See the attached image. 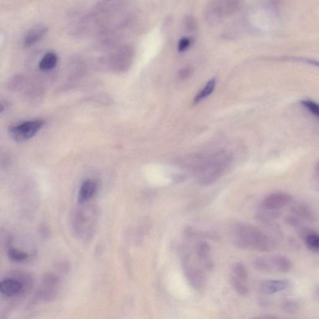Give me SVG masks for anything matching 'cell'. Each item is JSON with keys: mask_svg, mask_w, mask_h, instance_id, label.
<instances>
[{"mask_svg": "<svg viewBox=\"0 0 319 319\" xmlns=\"http://www.w3.org/2000/svg\"><path fill=\"white\" fill-rule=\"evenodd\" d=\"M238 245L261 252L273 251L277 246L275 239L254 226L242 224L237 227Z\"/></svg>", "mask_w": 319, "mask_h": 319, "instance_id": "obj_1", "label": "cell"}, {"mask_svg": "<svg viewBox=\"0 0 319 319\" xmlns=\"http://www.w3.org/2000/svg\"><path fill=\"white\" fill-rule=\"evenodd\" d=\"M44 124V119L30 120L11 127L9 134L15 142H25L35 136Z\"/></svg>", "mask_w": 319, "mask_h": 319, "instance_id": "obj_2", "label": "cell"}, {"mask_svg": "<svg viewBox=\"0 0 319 319\" xmlns=\"http://www.w3.org/2000/svg\"><path fill=\"white\" fill-rule=\"evenodd\" d=\"M134 49L130 46H125L117 50L109 60V66L114 71L124 72L131 66L134 59Z\"/></svg>", "mask_w": 319, "mask_h": 319, "instance_id": "obj_3", "label": "cell"}, {"mask_svg": "<svg viewBox=\"0 0 319 319\" xmlns=\"http://www.w3.org/2000/svg\"><path fill=\"white\" fill-rule=\"evenodd\" d=\"M239 6L236 2H214L208 5L206 10L207 20L219 21L225 16L233 14Z\"/></svg>", "mask_w": 319, "mask_h": 319, "instance_id": "obj_4", "label": "cell"}, {"mask_svg": "<svg viewBox=\"0 0 319 319\" xmlns=\"http://www.w3.org/2000/svg\"><path fill=\"white\" fill-rule=\"evenodd\" d=\"M292 201V196L284 191H278L267 196L262 203V208L278 210L288 206Z\"/></svg>", "mask_w": 319, "mask_h": 319, "instance_id": "obj_5", "label": "cell"}, {"mask_svg": "<svg viewBox=\"0 0 319 319\" xmlns=\"http://www.w3.org/2000/svg\"><path fill=\"white\" fill-rule=\"evenodd\" d=\"M268 273H288L293 268V263L286 256L282 255L265 257Z\"/></svg>", "mask_w": 319, "mask_h": 319, "instance_id": "obj_6", "label": "cell"}, {"mask_svg": "<svg viewBox=\"0 0 319 319\" xmlns=\"http://www.w3.org/2000/svg\"><path fill=\"white\" fill-rule=\"evenodd\" d=\"M148 178L151 184L157 187H164L172 182V176L165 167L155 164L148 169Z\"/></svg>", "mask_w": 319, "mask_h": 319, "instance_id": "obj_7", "label": "cell"}, {"mask_svg": "<svg viewBox=\"0 0 319 319\" xmlns=\"http://www.w3.org/2000/svg\"><path fill=\"white\" fill-rule=\"evenodd\" d=\"M300 238L304 242L305 246L310 251L319 254V233L312 228L304 227L297 230Z\"/></svg>", "mask_w": 319, "mask_h": 319, "instance_id": "obj_8", "label": "cell"}, {"mask_svg": "<svg viewBox=\"0 0 319 319\" xmlns=\"http://www.w3.org/2000/svg\"><path fill=\"white\" fill-rule=\"evenodd\" d=\"M292 214L301 220L303 222L313 223L317 221V217L314 210L304 202H296L290 208Z\"/></svg>", "mask_w": 319, "mask_h": 319, "instance_id": "obj_9", "label": "cell"}, {"mask_svg": "<svg viewBox=\"0 0 319 319\" xmlns=\"http://www.w3.org/2000/svg\"><path fill=\"white\" fill-rule=\"evenodd\" d=\"M48 28L46 26L38 25L33 26L24 36L23 45L25 48H29L38 42L46 35Z\"/></svg>", "mask_w": 319, "mask_h": 319, "instance_id": "obj_10", "label": "cell"}, {"mask_svg": "<svg viewBox=\"0 0 319 319\" xmlns=\"http://www.w3.org/2000/svg\"><path fill=\"white\" fill-rule=\"evenodd\" d=\"M289 285V281L286 279L265 281L260 284L259 291L264 294H273L288 288Z\"/></svg>", "mask_w": 319, "mask_h": 319, "instance_id": "obj_11", "label": "cell"}, {"mask_svg": "<svg viewBox=\"0 0 319 319\" xmlns=\"http://www.w3.org/2000/svg\"><path fill=\"white\" fill-rule=\"evenodd\" d=\"M188 282L191 286L198 291H201L206 286V278L202 271L195 268H190L186 273Z\"/></svg>", "mask_w": 319, "mask_h": 319, "instance_id": "obj_12", "label": "cell"}, {"mask_svg": "<svg viewBox=\"0 0 319 319\" xmlns=\"http://www.w3.org/2000/svg\"><path fill=\"white\" fill-rule=\"evenodd\" d=\"M97 185L94 180H86L82 183L80 188L78 201L80 203L83 204L92 198L96 191Z\"/></svg>", "mask_w": 319, "mask_h": 319, "instance_id": "obj_13", "label": "cell"}, {"mask_svg": "<svg viewBox=\"0 0 319 319\" xmlns=\"http://www.w3.org/2000/svg\"><path fill=\"white\" fill-rule=\"evenodd\" d=\"M58 62V57L56 53L47 52L40 61L39 63V70L44 72L51 71L57 66Z\"/></svg>", "mask_w": 319, "mask_h": 319, "instance_id": "obj_14", "label": "cell"}, {"mask_svg": "<svg viewBox=\"0 0 319 319\" xmlns=\"http://www.w3.org/2000/svg\"><path fill=\"white\" fill-rule=\"evenodd\" d=\"M60 283L59 276L52 273H46L42 276L41 284L42 288L57 291Z\"/></svg>", "mask_w": 319, "mask_h": 319, "instance_id": "obj_15", "label": "cell"}, {"mask_svg": "<svg viewBox=\"0 0 319 319\" xmlns=\"http://www.w3.org/2000/svg\"><path fill=\"white\" fill-rule=\"evenodd\" d=\"M215 86H216V79L209 80L203 88L196 94L195 99H194V103H198L208 97L214 92Z\"/></svg>", "mask_w": 319, "mask_h": 319, "instance_id": "obj_16", "label": "cell"}, {"mask_svg": "<svg viewBox=\"0 0 319 319\" xmlns=\"http://www.w3.org/2000/svg\"><path fill=\"white\" fill-rule=\"evenodd\" d=\"M7 254L9 259L12 261L16 262L25 261L29 257L28 253L12 246L10 247L9 249H8Z\"/></svg>", "mask_w": 319, "mask_h": 319, "instance_id": "obj_17", "label": "cell"}, {"mask_svg": "<svg viewBox=\"0 0 319 319\" xmlns=\"http://www.w3.org/2000/svg\"><path fill=\"white\" fill-rule=\"evenodd\" d=\"M231 284L233 288L235 289L236 292L241 296H248L249 294V289L245 284L243 283V281L240 280L236 276L233 275L231 278Z\"/></svg>", "mask_w": 319, "mask_h": 319, "instance_id": "obj_18", "label": "cell"}, {"mask_svg": "<svg viewBox=\"0 0 319 319\" xmlns=\"http://www.w3.org/2000/svg\"><path fill=\"white\" fill-rule=\"evenodd\" d=\"M281 307L283 312L289 314H294L298 312L300 308L298 302L291 300L284 301L282 303Z\"/></svg>", "mask_w": 319, "mask_h": 319, "instance_id": "obj_19", "label": "cell"}, {"mask_svg": "<svg viewBox=\"0 0 319 319\" xmlns=\"http://www.w3.org/2000/svg\"><path fill=\"white\" fill-rule=\"evenodd\" d=\"M234 274L242 281L246 282L248 279V272L245 267L241 263H236L233 268Z\"/></svg>", "mask_w": 319, "mask_h": 319, "instance_id": "obj_20", "label": "cell"}, {"mask_svg": "<svg viewBox=\"0 0 319 319\" xmlns=\"http://www.w3.org/2000/svg\"><path fill=\"white\" fill-rule=\"evenodd\" d=\"M285 223L287 225L289 226V227L295 228V229L297 230H299L300 228H301L304 226L302 221L293 215H288V216L286 217Z\"/></svg>", "mask_w": 319, "mask_h": 319, "instance_id": "obj_21", "label": "cell"}, {"mask_svg": "<svg viewBox=\"0 0 319 319\" xmlns=\"http://www.w3.org/2000/svg\"><path fill=\"white\" fill-rule=\"evenodd\" d=\"M302 105L307 109L313 116L319 119V104L310 100H305L301 102Z\"/></svg>", "mask_w": 319, "mask_h": 319, "instance_id": "obj_22", "label": "cell"}, {"mask_svg": "<svg viewBox=\"0 0 319 319\" xmlns=\"http://www.w3.org/2000/svg\"><path fill=\"white\" fill-rule=\"evenodd\" d=\"M209 252V247L206 243L201 244L198 247V254L202 259H205L208 257Z\"/></svg>", "mask_w": 319, "mask_h": 319, "instance_id": "obj_23", "label": "cell"}, {"mask_svg": "<svg viewBox=\"0 0 319 319\" xmlns=\"http://www.w3.org/2000/svg\"><path fill=\"white\" fill-rule=\"evenodd\" d=\"M191 44V39L189 38H183L180 40L179 42V46H178V49L180 52H183L185 50L188 49V47L190 46Z\"/></svg>", "mask_w": 319, "mask_h": 319, "instance_id": "obj_24", "label": "cell"}, {"mask_svg": "<svg viewBox=\"0 0 319 319\" xmlns=\"http://www.w3.org/2000/svg\"><path fill=\"white\" fill-rule=\"evenodd\" d=\"M185 26L188 31H195L197 28V23L193 17H188L185 20Z\"/></svg>", "mask_w": 319, "mask_h": 319, "instance_id": "obj_25", "label": "cell"}, {"mask_svg": "<svg viewBox=\"0 0 319 319\" xmlns=\"http://www.w3.org/2000/svg\"><path fill=\"white\" fill-rule=\"evenodd\" d=\"M284 60H288L290 61L294 60L295 61H301V62H304L308 64H310V65H312L313 66H317L319 67V61L317 60L306 59V58H284Z\"/></svg>", "mask_w": 319, "mask_h": 319, "instance_id": "obj_26", "label": "cell"}, {"mask_svg": "<svg viewBox=\"0 0 319 319\" xmlns=\"http://www.w3.org/2000/svg\"><path fill=\"white\" fill-rule=\"evenodd\" d=\"M192 68L190 67H186L180 70L179 73V78L182 80L188 79L192 73Z\"/></svg>", "mask_w": 319, "mask_h": 319, "instance_id": "obj_27", "label": "cell"}, {"mask_svg": "<svg viewBox=\"0 0 319 319\" xmlns=\"http://www.w3.org/2000/svg\"><path fill=\"white\" fill-rule=\"evenodd\" d=\"M313 298L314 299L317 301H319V286L316 287L314 290L313 291Z\"/></svg>", "mask_w": 319, "mask_h": 319, "instance_id": "obj_28", "label": "cell"}, {"mask_svg": "<svg viewBox=\"0 0 319 319\" xmlns=\"http://www.w3.org/2000/svg\"><path fill=\"white\" fill-rule=\"evenodd\" d=\"M315 172L316 175L319 176V161L317 162V163L316 164L315 166Z\"/></svg>", "mask_w": 319, "mask_h": 319, "instance_id": "obj_29", "label": "cell"}, {"mask_svg": "<svg viewBox=\"0 0 319 319\" xmlns=\"http://www.w3.org/2000/svg\"><path fill=\"white\" fill-rule=\"evenodd\" d=\"M251 319H263V318H262V316H259V317H255Z\"/></svg>", "mask_w": 319, "mask_h": 319, "instance_id": "obj_30", "label": "cell"}]
</instances>
